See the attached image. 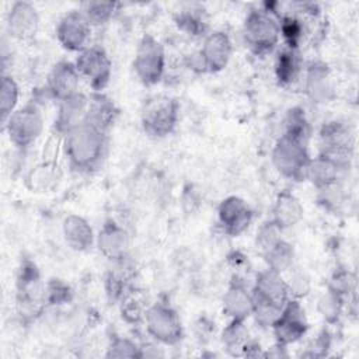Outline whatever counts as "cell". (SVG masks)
I'll return each instance as SVG.
<instances>
[{"label":"cell","mask_w":359,"mask_h":359,"mask_svg":"<svg viewBox=\"0 0 359 359\" xmlns=\"http://www.w3.org/2000/svg\"><path fill=\"white\" fill-rule=\"evenodd\" d=\"M62 139L69 165L76 171L91 172L102 164L107 156V132L88 123L80 125Z\"/></svg>","instance_id":"obj_1"},{"label":"cell","mask_w":359,"mask_h":359,"mask_svg":"<svg viewBox=\"0 0 359 359\" xmlns=\"http://www.w3.org/2000/svg\"><path fill=\"white\" fill-rule=\"evenodd\" d=\"M247 46L257 55L271 53L280 39L279 15L268 6L251 10L243 25Z\"/></svg>","instance_id":"obj_2"},{"label":"cell","mask_w":359,"mask_h":359,"mask_svg":"<svg viewBox=\"0 0 359 359\" xmlns=\"http://www.w3.org/2000/svg\"><path fill=\"white\" fill-rule=\"evenodd\" d=\"M180 105L175 98L156 94L147 98L142 107L140 121L144 132L151 137H164L177 126Z\"/></svg>","instance_id":"obj_3"},{"label":"cell","mask_w":359,"mask_h":359,"mask_svg":"<svg viewBox=\"0 0 359 359\" xmlns=\"http://www.w3.org/2000/svg\"><path fill=\"white\" fill-rule=\"evenodd\" d=\"M15 292L17 309L22 317L34 318L41 314L46 304L45 285L36 265L29 259H24L18 268Z\"/></svg>","instance_id":"obj_4"},{"label":"cell","mask_w":359,"mask_h":359,"mask_svg":"<svg viewBox=\"0 0 359 359\" xmlns=\"http://www.w3.org/2000/svg\"><path fill=\"white\" fill-rule=\"evenodd\" d=\"M3 128L14 146L27 149L34 144L43 132V115L35 102H29L17 108Z\"/></svg>","instance_id":"obj_5"},{"label":"cell","mask_w":359,"mask_h":359,"mask_svg":"<svg viewBox=\"0 0 359 359\" xmlns=\"http://www.w3.org/2000/svg\"><path fill=\"white\" fill-rule=\"evenodd\" d=\"M307 143L280 136L272 149V163L280 175L300 181L304 180L306 167L310 160Z\"/></svg>","instance_id":"obj_6"},{"label":"cell","mask_w":359,"mask_h":359,"mask_svg":"<svg viewBox=\"0 0 359 359\" xmlns=\"http://www.w3.org/2000/svg\"><path fill=\"white\" fill-rule=\"evenodd\" d=\"M318 144H320L318 154H323L331 158L344 170L349 165L353 157V147H355L353 135L349 126L338 121L327 122L320 130Z\"/></svg>","instance_id":"obj_7"},{"label":"cell","mask_w":359,"mask_h":359,"mask_svg":"<svg viewBox=\"0 0 359 359\" xmlns=\"http://www.w3.org/2000/svg\"><path fill=\"white\" fill-rule=\"evenodd\" d=\"M133 69L144 86L157 84L165 70V52L163 45L151 35H144L136 49Z\"/></svg>","instance_id":"obj_8"},{"label":"cell","mask_w":359,"mask_h":359,"mask_svg":"<svg viewBox=\"0 0 359 359\" xmlns=\"http://www.w3.org/2000/svg\"><path fill=\"white\" fill-rule=\"evenodd\" d=\"M73 63L80 77L88 83L93 93H101L108 86L112 73V63L104 48L90 45L77 53Z\"/></svg>","instance_id":"obj_9"},{"label":"cell","mask_w":359,"mask_h":359,"mask_svg":"<svg viewBox=\"0 0 359 359\" xmlns=\"http://www.w3.org/2000/svg\"><path fill=\"white\" fill-rule=\"evenodd\" d=\"M144 324L149 335L164 345H175L182 339L180 316L167 303H154L149 306L144 316Z\"/></svg>","instance_id":"obj_10"},{"label":"cell","mask_w":359,"mask_h":359,"mask_svg":"<svg viewBox=\"0 0 359 359\" xmlns=\"http://www.w3.org/2000/svg\"><path fill=\"white\" fill-rule=\"evenodd\" d=\"M309 328L307 317L299 299H290L272 325L276 344L282 348L297 342Z\"/></svg>","instance_id":"obj_11"},{"label":"cell","mask_w":359,"mask_h":359,"mask_svg":"<svg viewBox=\"0 0 359 359\" xmlns=\"http://www.w3.org/2000/svg\"><path fill=\"white\" fill-rule=\"evenodd\" d=\"M91 28L93 27L80 10H73L59 20L56 25V38L65 49L80 53L90 46Z\"/></svg>","instance_id":"obj_12"},{"label":"cell","mask_w":359,"mask_h":359,"mask_svg":"<svg viewBox=\"0 0 359 359\" xmlns=\"http://www.w3.org/2000/svg\"><path fill=\"white\" fill-rule=\"evenodd\" d=\"M252 304H264L276 309H283L292 299L286 280L282 273L266 269L261 272L251 289Z\"/></svg>","instance_id":"obj_13"},{"label":"cell","mask_w":359,"mask_h":359,"mask_svg":"<svg viewBox=\"0 0 359 359\" xmlns=\"http://www.w3.org/2000/svg\"><path fill=\"white\" fill-rule=\"evenodd\" d=\"M95 244L100 252L111 262L128 258L130 238L123 226L114 219L107 220L95 237Z\"/></svg>","instance_id":"obj_14"},{"label":"cell","mask_w":359,"mask_h":359,"mask_svg":"<svg viewBox=\"0 0 359 359\" xmlns=\"http://www.w3.org/2000/svg\"><path fill=\"white\" fill-rule=\"evenodd\" d=\"M217 219L223 231L229 236H240L252 222V210L238 196H227L217 208Z\"/></svg>","instance_id":"obj_15"},{"label":"cell","mask_w":359,"mask_h":359,"mask_svg":"<svg viewBox=\"0 0 359 359\" xmlns=\"http://www.w3.org/2000/svg\"><path fill=\"white\" fill-rule=\"evenodd\" d=\"M199 56L206 73H216L223 70L233 53V43L224 31H213L203 39Z\"/></svg>","instance_id":"obj_16"},{"label":"cell","mask_w":359,"mask_h":359,"mask_svg":"<svg viewBox=\"0 0 359 359\" xmlns=\"http://www.w3.org/2000/svg\"><path fill=\"white\" fill-rule=\"evenodd\" d=\"M39 28V14L28 1H15L7 14L8 34L21 42L31 41Z\"/></svg>","instance_id":"obj_17"},{"label":"cell","mask_w":359,"mask_h":359,"mask_svg":"<svg viewBox=\"0 0 359 359\" xmlns=\"http://www.w3.org/2000/svg\"><path fill=\"white\" fill-rule=\"evenodd\" d=\"M80 74L73 62L60 60L57 62L48 74L46 80V91L59 102L73 97L79 91Z\"/></svg>","instance_id":"obj_18"},{"label":"cell","mask_w":359,"mask_h":359,"mask_svg":"<svg viewBox=\"0 0 359 359\" xmlns=\"http://www.w3.org/2000/svg\"><path fill=\"white\" fill-rule=\"evenodd\" d=\"M90 97L83 93H77L73 97L59 102L57 114L55 118L56 135L63 137L73 129L86 122Z\"/></svg>","instance_id":"obj_19"},{"label":"cell","mask_w":359,"mask_h":359,"mask_svg":"<svg viewBox=\"0 0 359 359\" xmlns=\"http://www.w3.org/2000/svg\"><path fill=\"white\" fill-rule=\"evenodd\" d=\"M223 313L230 320L244 321L252 314V296L245 283L234 276L223 296Z\"/></svg>","instance_id":"obj_20"},{"label":"cell","mask_w":359,"mask_h":359,"mask_svg":"<svg viewBox=\"0 0 359 359\" xmlns=\"http://www.w3.org/2000/svg\"><path fill=\"white\" fill-rule=\"evenodd\" d=\"M118 116V108L114 101L102 93H93L88 101V109L86 122L102 132H108V129L115 123Z\"/></svg>","instance_id":"obj_21"},{"label":"cell","mask_w":359,"mask_h":359,"mask_svg":"<svg viewBox=\"0 0 359 359\" xmlns=\"http://www.w3.org/2000/svg\"><path fill=\"white\" fill-rule=\"evenodd\" d=\"M63 237L67 245L74 251H87L95 243V236L90 223L77 215H69L62 224Z\"/></svg>","instance_id":"obj_22"},{"label":"cell","mask_w":359,"mask_h":359,"mask_svg":"<svg viewBox=\"0 0 359 359\" xmlns=\"http://www.w3.org/2000/svg\"><path fill=\"white\" fill-rule=\"evenodd\" d=\"M303 205L292 192L282 191L278 194L272 208V220L282 230L296 226L303 219Z\"/></svg>","instance_id":"obj_23"},{"label":"cell","mask_w":359,"mask_h":359,"mask_svg":"<svg viewBox=\"0 0 359 359\" xmlns=\"http://www.w3.org/2000/svg\"><path fill=\"white\" fill-rule=\"evenodd\" d=\"M342 170L344 168L331 158L318 154L314 158L309 160L304 172V180L310 181L317 189L325 188L338 182Z\"/></svg>","instance_id":"obj_24"},{"label":"cell","mask_w":359,"mask_h":359,"mask_svg":"<svg viewBox=\"0 0 359 359\" xmlns=\"http://www.w3.org/2000/svg\"><path fill=\"white\" fill-rule=\"evenodd\" d=\"M222 342L226 351L234 356H248L251 349L255 346L254 342L250 341L248 330L244 325V321L230 320L226 328L222 332Z\"/></svg>","instance_id":"obj_25"},{"label":"cell","mask_w":359,"mask_h":359,"mask_svg":"<svg viewBox=\"0 0 359 359\" xmlns=\"http://www.w3.org/2000/svg\"><path fill=\"white\" fill-rule=\"evenodd\" d=\"M300 74V60L297 50L285 48L279 52L275 62V76L279 84L289 86L297 80Z\"/></svg>","instance_id":"obj_26"},{"label":"cell","mask_w":359,"mask_h":359,"mask_svg":"<svg viewBox=\"0 0 359 359\" xmlns=\"http://www.w3.org/2000/svg\"><path fill=\"white\" fill-rule=\"evenodd\" d=\"M306 90L313 100H325L330 93V76L327 66L311 63L306 74Z\"/></svg>","instance_id":"obj_27"},{"label":"cell","mask_w":359,"mask_h":359,"mask_svg":"<svg viewBox=\"0 0 359 359\" xmlns=\"http://www.w3.org/2000/svg\"><path fill=\"white\" fill-rule=\"evenodd\" d=\"M121 4L115 1H86L80 7V13L91 27L104 25L114 18Z\"/></svg>","instance_id":"obj_28"},{"label":"cell","mask_w":359,"mask_h":359,"mask_svg":"<svg viewBox=\"0 0 359 359\" xmlns=\"http://www.w3.org/2000/svg\"><path fill=\"white\" fill-rule=\"evenodd\" d=\"M175 22L180 29L184 32L194 35V36H201L205 35L208 29V22L206 17L203 14V10L201 7L189 6L178 11Z\"/></svg>","instance_id":"obj_29"},{"label":"cell","mask_w":359,"mask_h":359,"mask_svg":"<svg viewBox=\"0 0 359 359\" xmlns=\"http://www.w3.org/2000/svg\"><path fill=\"white\" fill-rule=\"evenodd\" d=\"M149 306L146 304L140 292L135 287L130 289L121 300H119V310L122 318L129 324H137L144 321V316Z\"/></svg>","instance_id":"obj_30"},{"label":"cell","mask_w":359,"mask_h":359,"mask_svg":"<svg viewBox=\"0 0 359 359\" xmlns=\"http://www.w3.org/2000/svg\"><path fill=\"white\" fill-rule=\"evenodd\" d=\"M20 100V87L15 79L10 74L3 73L0 84V115L1 123L4 125L11 114L17 109Z\"/></svg>","instance_id":"obj_31"},{"label":"cell","mask_w":359,"mask_h":359,"mask_svg":"<svg viewBox=\"0 0 359 359\" xmlns=\"http://www.w3.org/2000/svg\"><path fill=\"white\" fill-rule=\"evenodd\" d=\"M310 123L304 114V109L294 107L289 109L286 118H285V129L283 136L292 137L294 140L309 143L310 139Z\"/></svg>","instance_id":"obj_32"},{"label":"cell","mask_w":359,"mask_h":359,"mask_svg":"<svg viewBox=\"0 0 359 359\" xmlns=\"http://www.w3.org/2000/svg\"><path fill=\"white\" fill-rule=\"evenodd\" d=\"M262 255L265 258L268 269L278 273H282L290 269L294 259L293 247L285 240H280L279 243H276L269 251H266Z\"/></svg>","instance_id":"obj_33"},{"label":"cell","mask_w":359,"mask_h":359,"mask_svg":"<svg viewBox=\"0 0 359 359\" xmlns=\"http://www.w3.org/2000/svg\"><path fill=\"white\" fill-rule=\"evenodd\" d=\"M279 27L280 36L285 39L286 48L297 50L304 35V22L302 21V18L293 14L279 15Z\"/></svg>","instance_id":"obj_34"},{"label":"cell","mask_w":359,"mask_h":359,"mask_svg":"<svg viewBox=\"0 0 359 359\" xmlns=\"http://www.w3.org/2000/svg\"><path fill=\"white\" fill-rule=\"evenodd\" d=\"M56 180V171L53 163L43 161L42 164L36 165L29 171L27 175V185L29 189L35 191H45L49 189Z\"/></svg>","instance_id":"obj_35"},{"label":"cell","mask_w":359,"mask_h":359,"mask_svg":"<svg viewBox=\"0 0 359 359\" xmlns=\"http://www.w3.org/2000/svg\"><path fill=\"white\" fill-rule=\"evenodd\" d=\"M280 234H282V229L272 219L265 220L257 229V234H255V245H257V248L262 254H265L276 243H279L282 240Z\"/></svg>","instance_id":"obj_36"},{"label":"cell","mask_w":359,"mask_h":359,"mask_svg":"<svg viewBox=\"0 0 359 359\" xmlns=\"http://www.w3.org/2000/svg\"><path fill=\"white\" fill-rule=\"evenodd\" d=\"M317 309L318 313L321 314V317L328 321V323H334L337 321V318L341 316L342 309H344V297L337 294L332 290H327L317 303Z\"/></svg>","instance_id":"obj_37"},{"label":"cell","mask_w":359,"mask_h":359,"mask_svg":"<svg viewBox=\"0 0 359 359\" xmlns=\"http://www.w3.org/2000/svg\"><path fill=\"white\" fill-rule=\"evenodd\" d=\"M107 356L108 358H142V348H139L136 342H133L129 338L115 337L112 338L108 346Z\"/></svg>","instance_id":"obj_38"},{"label":"cell","mask_w":359,"mask_h":359,"mask_svg":"<svg viewBox=\"0 0 359 359\" xmlns=\"http://www.w3.org/2000/svg\"><path fill=\"white\" fill-rule=\"evenodd\" d=\"M72 290L60 279H50L45 285V302L46 304H65L70 302Z\"/></svg>","instance_id":"obj_39"},{"label":"cell","mask_w":359,"mask_h":359,"mask_svg":"<svg viewBox=\"0 0 359 359\" xmlns=\"http://www.w3.org/2000/svg\"><path fill=\"white\" fill-rule=\"evenodd\" d=\"M353 287H355V279L353 276L345 271V269H339L337 271L331 280H330V285H328V289L335 292L337 294L342 296L345 299V296H348L351 292H353Z\"/></svg>","instance_id":"obj_40"},{"label":"cell","mask_w":359,"mask_h":359,"mask_svg":"<svg viewBox=\"0 0 359 359\" xmlns=\"http://www.w3.org/2000/svg\"><path fill=\"white\" fill-rule=\"evenodd\" d=\"M286 283H287L292 299H300L306 296L310 290L309 278L303 272H294L290 276V280H286Z\"/></svg>","instance_id":"obj_41"}]
</instances>
